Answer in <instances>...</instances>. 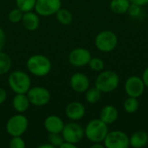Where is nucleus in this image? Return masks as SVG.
<instances>
[{"label":"nucleus","instance_id":"1","mask_svg":"<svg viewBox=\"0 0 148 148\" xmlns=\"http://www.w3.org/2000/svg\"><path fill=\"white\" fill-rule=\"evenodd\" d=\"M108 125L103 122L100 118L91 120L84 128L86 138L92 143L102 142L106 138L108 131Z\"/></svg>","mask_w":148,"mask_h":148},{"label":"nucleus","instance_id":"2","mask_svg":"<svg viewBox=\"0 0 148 148\" xmlns=\"http://www.w3.org/2000/svg\"><path fill=\"white\" fill-rule=\"evenodd\" d=\"M120 85V76L113 70H102L97 75L95 86L99 88L101 93H111L114 91Z\"/></svg>","mask_w":148,"mask_h":148},{"label":"nucleus","instance_id":"3","mask_svg":"<svg viewBox=\"0 0 148 148\" xmlns=\"http://www.w3.org/2000/svg\"><path fill=\"white\" fill-rule=\"evenodd\" d=\"M27 69L36 76H45L51 70V62L45 56L34 55L28 59Z\"/></svg>","mask_w":148,"mask_h":148},{"label":"nucleus","instance_id":"4","mask_svg":"<svg viewBox=\"0 0 148 148\" xmlns=\"http://www.w3.org/2000/svg\"><path fill=\"white\" fill-rule=\"evenodd\" d=\"M8 83L14 93L26 94L30 88L31 81L27 73L21 70H15L10 74Z\"/></svg>","mask_w":148,"mask_h":148},{"label":"nucleus","instance_id":"5","mask_svg":"<svg viewBox=\"0 0 148 148\" xmlns=\"http://www.w3.org/2000/svg\"><path fill=\"white\" fill-rule=\"evenodd\" d=\"M95 47L103 53L113 51L118 45L117 35L108 29H105L97 34L95 39Z\"/></svg>","mask_w":148,"mask_h":148},{"label":"nucleus","instance_id":"6","mask_svg":"<svg viewBox=\"0 0 148 148\" xmlns=\"http://www.w3.org/2000/svg\"><path fill=\"white\" fill-rule=\"evenodd\" d=\"M29 127V121L26 116L16 114L10 117L6 123V131L11 136H22Z\"/></svg>","mask_w":148,"mask_h":148},{"label":"nucleus","instance_id":"7","mask_svg":"<svg viewBox=\"0 0 148 148\" xmlns=\"http://www.w3.org/2000/svg\"><path fill=\"white\" fill-rule=\"evenodd\" d=\"M62 136L64 141L77 145L82 140L83 137L85 136L84 128L80 124L75 121L67 123L64 125V127L62 131Z\"/></svg>","mask_w":148,"mask_h":148},{"label":"nucleus","instance_id":"8","mask_svg":"<svg viewBox=\"0 0 148 148\" xmlns=\"http://www.w3.org/2000/svg\"><path fill=\"white\" fill-rule=\"evenodd\" d=\"M103 144L107 148H127L130 147L129 136L121 130L111 131L108 133Z\"/></svg>","mask_w":148,"mask_h":148},{"label":"nucleus","instance_id":"9","mask_svg":"<svg viewBox=\"0 0 148 148\" xmlns=\"http://www.w3.org/2000/svg\"><path fill=\"white\" fill-rule=\"evenodd\" d=\"M26 95L30 104L37 107H42L48 104L50 100L49 91L46 88L41 86L30 88L26 93Z\"/></svg>","mask_w":148,"mask_h":148},{"label":"nucleus","instance_id":"10","mask_svg":"<svg viewBox=\"0 0 148 148\" xmlns=\"http://www.w3.org/2000/svg\"><path fill=\"white\" fill-rule=\"evenodd\" d=\"M146 86L143 82V80L140 76L132 75L129 76L124 84V90L127 96L139 98L140 97L145 91Z\"/></svg>","mask_w":148,"mask_h":148},{"label":"nucleus","instance_id":"11","mask_svg":"<svg viewBox=\"0 0 148 148\" xmlns=\"http://www.w3.org/2000/svg\"><path fill=\"white\" fill-rule=\"evenodd\" d=\"M62 8L61 0H36L35 10L42 16H49L56 14Z\"/></svg>","mask_w":148,"mask_h":148},{"label":"nucleus","instance_id":"12","mask_svg":"<svg viewBox=\"0 0 148 148\" xmlns=\"http://www.w3.org/2000/svg\"><path fill=\"white\" fill-rule=\"evenodd\" d=\"M91 57L92 56L88 49L85 48H76L69 53V62L74 67L82 68L88 64Z\"/></svg>","mask_w":148,"mask_h":148},{"label":"nucleus","instance_id":"13","mask_svg":"<svg viewBox=\"0 0 148 148\" xmlns=\"http://www.w3.org/2000/svg\"><path fill=\"white\" fill-rule=\"evenodd\" d=\"M69 83L71 88L79 94L85 93L90 86V81L88 77L82 73H75L72 75Z\"/></svg>","mask_w":148,"mask_h":148},{"label":"nucleus","instance_id":"14","mask_svg":"<svg viewBox=\"0 0 148 148\" xmlns=\"http://www.w3.org/2000/svg\"><path fill=\"white\" fill-rule=\"evenodd\" d=\"M66 116L72 121H79L82 119L86 114L85 106L80 101H72L67 105L65 108Z\"/></svg>","mask_w":148,"mask_h":148},{"label":"nucleus","instance_id":"15","mask_svg":"<svg viewBox=\"0 0 148 148\" xmlns=\"http://www.w3.org/2000/svg\"><path fill=\"white\" fill-rule=\"evenodd\" d=\"M64 125L63 121L56 115H49L44 121V127L49 134H62Z\"/></svg>","mask_w":148,"mask_h":148},{"label":"nucleus","instance_id":"16","mask_svg":"<svg viewBox=\"0 0 148 148\" xmlns=\"http://www.w3.org/2000/svg\"><path fill=\"white\" fill-rule=\"evenodd\" d=\"M119 118V111L113 105L103 107L100 112V119L107 125L114 124Z\"/></svg>","mask_w":148,"mask_h":148},{"label":"nucleus","instance_id":"17","mask_svg":"<svg viewBox=\"0 0 148 148\" xmlns=\"http://www.w3.org/2000/svg\"><path fill=\"white\" fill-rule=\"evenodd\" d=\"M130 147L134 148H142L148 144V133L144 130H138L129 137Z\"/></svg>","mask_w":148,"mask_h":148},{"label":"nucleus","instance_id":"18","mask_svg":"<svg viewBox=\"0 0 148 148\" xmlns=\"http://www.w3.org/2000/svg\"><path fill=\"white\" fill-rule=\"evenodd\" d=\"M22 23L27 30L34 31L39 27L40 19H39L38 16L36 13L32 12V10H31V11L23 13V18H22Z\"/></svg>","mask_w":148,"mask_h":148},{"label":"nucleus","instance_id":"19","mask_svg":"<svg viewBox=\"0 0 148 148\" xmlns=\"http://www.w3.org/2000/svg\"><path fill=\"white\" fill-rule=\"evenodd\" d=\"M29 104L30 102L26 94H16L12 100L13 108L20 114L25 112L29 108Z\"/></svg>","mask_w":148,"mask_h":148},{"label":"nucleus","instance_id":"20","mask_svg":"<svg viewBox=\"0 0 148 148\" xmlns=\"http://www.w3.org/2000/svg\"><path fill=\"white\" fill-rule=\"evenodd\" d=\"M131 4L129 0H111L110 10L115 14H125L127 13L128 8Z\"/></svg>","mask_w":148,"mask_h":148},{"label":"nucleus","instance_id":"21","mask_svg":"<svg viewBox=\"0 0 148 148\" xmlns=\"http://www.w3.org/2000/svg\"><path fill=\"white\" fill-rule=\"evenodd\" d=\"M139 108H140V101L138 98H135V97L128 96L123 103V108L125 112L130 114L136 113Z\"/></svg>","mask_w":148,"mask_h":148},{"label":"nucleus","instance_id":"22","mask_svg":"<svg viewBox=\"0 0 148 148\" xmlns=\"http://www.w3.org/2000/svg\"><path fill=\"white\" fill-rule=\"evenodd\" d=\"M101 91L95 86L93 88H88L85 92V99L90 104L97 103L101 98Z\"/></svg>","mask_w":148,"mask_h":148},{"label":"nucleus","instance_id":"23","mask_svg":"<svg viewBox=\"0 0 148 148\" xmlns=\"http://www.w3.org/2000/svg\"><path fill=\"white\" fill-rule=\"evenodd\" d=\"M56 19L58 20V22L62 23V25H69L73 21L72 13L67 9L61 8L56 13Z\"/></svg>","mask_w":148,"mask_h":148},{"label":"nucleus","instance_id":"24","mask_svg":"<svg viewBox=\"0 0 148 148\" xmlns=\"http://www.w3.org/2000/svg\"><path fill=\"white\" fill-rule=\"evenodd\" d=\"M11 68L10 57L2 51H0V75L7 74Z\"/></svg>","mask_w":148,"mask_h":148},{"label":"nucleus","instance_id":"25","mask_svg":"<svg viewBox=\"0 0 148 148\" xmlns=\"http://www.w3.org/2000/svg\"><path fill=\"white\" fill-rule=\"evenodd\" d=\"M36 2V0H16L17 8L21 10L23 13L34 10Z\"/></svg>","mask_w":148,"mask_h":148},{"label":"nucleus","instance_id":"26","mask_svg":"<svg viewBox=\"0 0 148 148\" xmlns=\"http://www.w3.org/2000/svg\"><path fill=\"white\" fill-rule=\"evenodd\" d=\"M89 68L95 72H101L104 69V62L99 57H91L88 64Z\"/></svg>","mask_w":148,"mask_h":148},{"label":"nucleus","instance_id":"27","mask_svg":"<svg viewBox=\"0 0 148 148\" xmlns=\"http://www.w3.org/2000/svg\"><path fill=\"white\" fill-rule=\"evenodd\" d=\"M23 16V12L18 8H16L10 11L8 15V18L11 23H19L20 21H22Z\"/></svg>","mask_w":148,"mask_h":148},{"label":"nucleus","instance_id":"28","mask_svg":"<svg viewBox=\"0 0 148 148\" xmlns=\"http://www.w3.org/2000/svg\"><path fill=\"white\" fill-rule=\"evenodd\" d=\"M48 142H49L55 147H59L64 141L62 136L60 134H49L48 136Z\"/></svg>","mask_w":148,"mask_h":148},{"label":"nucleus","instance_id":"29","mask_svg":"<svg viewBox=\"0 0 148 148\" xmlns=\"http://www.w3.org/2000/svg\"><path fill=\"white\" fill-rule=\"evenodd\" d=\"M9 146L10 148H24L26 145L21 136H13L10 140Z\"/></svg>","mask_w":148,"mask_h":148},{"label":"nucleus","instance_id":"30","mask_svg":"<svg viewBox=\"0 0 148 148\" xmlns=\"http://www.w3.org/2000/svg\"><path fill=\"white\" fill-rule=\"evenodd\" d=\"M127 13L131 17H138L141 13V6L134 3H131L128 8Z\"/></svg>","mask_w":148,"mask_h":148},{"label":"nucleus","instance_id":"31","mask_svg":"<svg viewBox=\"0 0 148 148\" xmlns=\"http://www.w3.org/2000/svg\"><path fill=\"white\" fill-rule=\"evenodd\" d=\"M5 33L4 31L3 30L2 28H0V51H2L3 46H4V43H5Z\"/></svg>","mask_w":148,"mask_h":148},{"label":"nucleus","instance_id":"32","mask_svg":"<svg viewBox=\"0 0 148 148\" xmlns=\"http://www.w3.org/2000/svg\"><path fill=\"white\" fill-rule=\"evenodd\" d=\"M6 99H7V92L3 88H0V105L6 101Z\"/></svg>","mask_w":148,"mask_h":148},{"label":"nucleus","instance_id":"33","mask_svg":"<svg viewBox=\"0 0 148 148\" xmlns=\"http://www.w3.org/2000/svg\"><path fill=\"white\" fill-rule=\"evenodd\" d=\"M141 78L143 80V82H144L146 88H148V67L143 71Z\"/></svg>","mask_w":148,"mask_h":148},{"label":"nucleus","instance_id":"34","mask_svg":"<svg viewBox=\"0 0 148 148\" xmlns=\"http://www.w3.org/2000/svg\"><path fill=\"white\" fill-rule=\"evenodd\" d=\"M131 3H134L140 6H146L148 4V0H129Z\"/></svg>","mask_w":148,"mask_h":148},{"label":"nucleus","instance_id":"35","mask_svg":"<svg viewBox=\"0 0 148 148\" xmlns=\"http://www.w3.org/2000/svg\"><path fill=\"white\" fill-rule=\"evenodd\" d=\"M60 148H75L76 147V145L73 144V143H70V142H68V141H63L62 143V145L59 147Z\"/></svg>","mask_w":148,"mask_h":148},{"label":"nucleus","instance_id":"36","mask_svg":"<svg viewBox=\"0 0 148 148\" xmlns=\"http://www.w3.org/2000/svg\"><path fill=\"white\" fill-rule=\"evenodd\" d=\"M102 142H95L91 145V148H104L105 146L104 144H101Z\"/></svg>","mask_w":148,"mask_h":148},{"label":"nucleus","instance_id":"37","mask_svg":"<svg viewBox=\"0 0 148 148\" xmlns=\"http://www.w3.org/2000/svg\"><path fill=\"white\" fill-rule=\"evenodd\" d=\"M38 148H55V147L53 145H51L49 142H48V143L42 144V145L38 146Z\"/></svg>","mask_w":148,"mask_h":148}]
</instances>
